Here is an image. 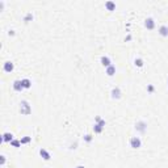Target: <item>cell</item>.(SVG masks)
<instances>
[{
	"label": "cell",
	"mask_w": 168,
	"mask_h": 168,
	"mask_svg": "<svg viewBox=\"0 0 168 168\" xmlns=\"http://www.w3.org/2000/svg\"><path fill=\"white\" fill-rule=\"evenodd\" d=\"M95 121H96V122H95V125H93V131H95V133H97V134L103 133L104 126H105V121H104L100 116H97Z\"/></svg>",
	"instance_id": "6da1fadb"
},
{
	"label": "cell",
	"mask_w": 168,
	"mask_h": 168,
	"mask_svg": "<svg viewBox=\"0 0 168 168\" xmlns=\"http://www.w3.org/2000/svg\"><path fill=\"white\" fill-rule=\"evenodd\" d=\"M20 113L24 114V116H28V114L32 113V106L29 105V103H28L26 100L20 103Z\"/></svg>",
	"instance_id": "7a4b0ae2"
},
{
	"label": "cell",
	"mask_w": 168,
	"mask_h": 168,
	"mask_svg": "<svg viewBox=\"0 0 168 168\" xmlns=\"http://www.w3.org/2000/svg\"><path fill=\"white\" fill-rule=\"evenodd\" d=\"M142 146V141L139 137H131L130 138V147L131 148H139Z\"/></svg>",
	"instance_id": "3957f363"
},
{
	"label": "cell",
	"mask_w": 168,
	"mask_h": 168,
	"mask_svg": "<svg viewBox=\"0 0 168 168\" xmlns=\"http://www.w3.org/2000/svg\"><path fill=\"white\" fill-rule=\"evenodd\" d=\"M135 129L138 131H141V133H146L147 130V124L144 122V121H138L137 124H135Z\"/></svg>",
	"instance_id": "277c9868"
},
{
	"label": "cell",
	"mask_w": 168,
	"mask_h": 168,
	"mask_svg": "<svg viewBox=\"0 0 168 168\" xmlns=\"http://www.w3.org/2000/svg\"><path fill=\"white\" fill-rule=\"evenodd\" d=\"M144 26L147 28V29H150V30H152V29L155 28V21H154V18H151V17L146 18V21H144Z\"/></svg>",
	"instance_id": "5b68a950"
},
{
	"label": "cell",
	"mask_w": 168,
	"mask_h": 168,
	"mask_svg": "<svg viewBox=\"0 0 168 168\" xmlns=\"http://www.w3.org/2000/svg\"><path fill=\"white\" fill-rule=\"evenodd\" d=\"M100 61H101V65H103L105 69L106 67H109V66H112V61H110V58L109 57H106V55H103Z\"/></svg>",
	"instance_id": "8992f818"
},
{
	"label": "cell",
	"mask_w": 168,
	"mask_h": 168,
	"mask_svg": "<svg viewBox=\"0 0 168 168\" xmlns=\"http://www.w3.org/2000/svg\"><path fill=\"white\" fill-rule=\"evenodd\" d=\"M13 89L16 91V92H21V91L24 89V86H22L21 80H14L13 82Z\"/></svg>",
	"instance_id": "52a82bcc"
},
{
	"label": "cell",
	"mask_w": 168,
	"mask_h": 168,
	"mask_svg": "<svg viewBox=\"0 0 168 168\" xmlns=\"http://www.w3.org/2000/svg\"><path fill=\"white\" fill-rule=\"evenodd\" d=\"M121 97V89L120 87H114L112 89V99H120Z\"/></svg>",
	"instance_id": "ba28073f"
},
{
	"label": "cell",
	"mask_w": 168,
	"mask_h": 168,
	"mask_svg": "<svg viewBox=\"0 0 168 168\" xmlns=\"http://www.w3.org/2000/svg\"><path fill=\"white\" fill-rule=\"evenodd\" d=\"M13 141V134L12 133H4L3 134V138H1V142H12Z\"/></svg>",
	"instance_id": "9c48e42d"
},
{
	"label": "cell",
	"mask_w": 168,
	"mask_h": 168,
	"mask_svg": "<svg viewBox=\"0 0 168 168\" xmlns=\"http://www.w3.org/2000/svg\"><path fill=\"white\" fill-rule=\"evenodd\" d=\"M105 72H106V75L108 76H113L114 74H116V66L112 65V66H109V67H106Z\"/></svg>",
	"instance_id": "30bf717a"
},
{
	"label": "cell",
	"mask_w": 168,
	"mask_h": 168,
	"mask_svg": "<svg viewBox=\"0 0 168 168\" xmlns=\"http://www.w3.org/2000/svg\"><path fill=\"white\" fill-rule=\"evenodd\" d=\"M159 34L163 36V37H168V26L167 25H161L159 28Z\"/></svg>",
	"instance_id": "8fae6325"
},
{
	"label": "cell",
	"mask_w": 168,
	"mask_h": 168,
	"mask_svg": "<svg viewBox=\"0 0 168 168\" xmlns=\"http://www.w3.org/2000/svg\"><path fill=\"white\" fill-rule=\"evenodd\" d=\"M4 71L5 72H12L13 71V69H14V66H13V63L12 62H5L4 63Z\"/></svg>",
	"instance_id": "7c38bea8"
},
{
	"label": "cell",
	"mask_w": 168,
	"mask_h": 168,
	"mask_svg": "<svg viewBox=\"0 0 168 168\" xmlns=\"http://www.w3.org/2000/svg\"><path fill=\"white\" fill-rule=\"evenodd\" d=\"M40 155H41L45 160H50V158H51V156H50V154H49V152L45 150V148H41V150H40Z\"/></svg>",
	"instance_id": "4fadbf2b"
},
{
	"label": "cell",
	"mask_w": 168,
	"mask_h": 168,
	"mask_svg": "<svg viewBox=\"0 0 168 168\" xmlns=\"http://www.w3.org/2000/svg\"><path fill=\"white\" fill-rule=\"evenodd\" d=\"M21 83H22V86H24V88H30L32 87V82L29 79H21Z\"/></svg>",
	"instance_id": "5bb4252c"
},
{
	"label": "cell",
	"mask_w": 168,
	"mask_h": 168,
	"mask_svg": "<svg viewBox=\"0 0 168 168\" xmlns=\"http://www.w3.org/2000/svg\"><path fill=\"white\" fill-rule=\"evenodd\" d=\"M105 7L108 8L109 11H113L114 8H116V3H113V1H106V3H105Z\"/></svg>",
	"instance_id": "9a60e30c"
},
{
	"label": "cell",
	"mask_w": 168,
	"mask_h": 168,
	"mask_svg": "<svg viewBox=\"0 0 168 168\" xmlns=\"http://www.w3.org/2000/svg\"><path fill=\"white\" fill-rule=\"evenodd\" d=\"M134 63H135L137 67H143V59H141V58H135Z\"/></svg>",
	"instance_id": "2e32d148"
},
{
	"label": "cell",
	"mask_w": 168,
	"mask_h": 168,
	"mask_svg": "<svg viewBox=\"0 0 168 168\" xmlns=\"http://www.w3.org/2000/svg\"><path fill=\"white\" fill-rule=\"evenodd\" d=\"M30 141H32V138H30V137H24V138H21V139H20L21 144H22V143H29Z\"/></svg>",
	"instance_id": "e0dca14e"
},
{
	"label": "cell",
	"mask_w": 168,
	"mask_h": 168,
	"mask_svg": "<svg viewBox=\"0 0 168 168\" xmlns=\"http://www.w3.org/2000/svg\"><path fill=\"white\" fill-rule=\"evenodd\" d=\"M11 144H12L13 147L17 148V147H20V146H21V142H20V141H16V139H13V141L11 142Z\"/></svg>",
	"instance_id": "ac0fdd59"
},
{
	"label": "cell",
	"mask_w": 168,
	"mask_h": 168,
	"mask_svg": "<svg viewBox=\"0 0 168 168\" xmlns=\"http://www.w3.org/2000/svg\"><path fill=\"white\" fill-rule=\"evenodd\" d=\"M92 139H93V137L91 135V134H86V135H84V141L88 142V143L89 142H92Z\"/></svg>",
	"instance_id": "d6986e66"
},
{
	"label": "cell",
	"mask_w": 168,
	"mask_h": 168,
	"mask_svg": "<svg viewBox=\"0 0 168 168\" xmlns=\"http://www.w3.org/2000/svg\"><path fill=\"white\" fill-rule=\"evenodd\" d=\"M30 20H33V14H32V13H28L26 16L24 17V21H26V22H28V21H30Z\"/></svg>",
	"instance_id": "ffe728a7"
},
{
	"label": "cell",
	"mask_w": 168,
	"mask_h": 168,
	"mask_svg": "<svg viewBox=\"0 0 168 168\" xmlns=\"http://www.w3.org/2000/svg\"><path fill=\"white\" fill-rule=\"evenodd\" d=\"M147 91L148 92H154V86H151V84L150 86H147Z\"/></svg>",
	"instance_id": "44dd1931"
},
{
	"label": "cell",
	"mask_w": 168,
	"mask_h": 168,
	"mask_svg": "<svg viewBox=\"0 0 168 168\" xmlns=\"http://www.w3.org/2000/svg\"><path fill=\"white\" fill-rule=\"evenodd\" d=\"M0 158H1V165H4V163H5V156H4V155H1Z\"/></svg>",
	"instance_id": "7402d4cb"
},
{
	"label": "cell",
	"mask_w": 168,
	"mask_h": 168,
	"mask_svg": "<svg viewBox=\"0 0 168 168\" xmlns=\"http://www.w3.org/2000/svg\"><path fill=\"white\" fill-rule=\"evenodd\" d=\"M130 40H131V36H130V34H129L126 38H125V41H130Z\"/></svg>",
	"instance_id": "603a6c76"
},
{
	"label": "cell",
	"mask_w": 168,
	"mask_h": 168,
	"mask_svg": "<svg viewBox=\"0 0 168 168\" xmlns=\"http://www.w3.org/2000/svg\"><path fill=\"white\" fill-rule=\"evenodd\" d=\"M76 168H86L84 165H79V167H76Z\"/></svg>",
	"instance_id": "cb8c5ba5"
},
{
	"label": "cell",
	"mask_w": 168,
	"mask_h": 168,
	"mask_svg": "<svg viewBox=\"0 0 168 168\" xmlns=\"http://www.w3.org/2000/svg\"><path fill=\"white\" fill-rule=\"evenodd\" d=\"M167 84H168V79H167Z\"/></svg>",
	"instance_id": "d4e9b609"
}]
</instances>
